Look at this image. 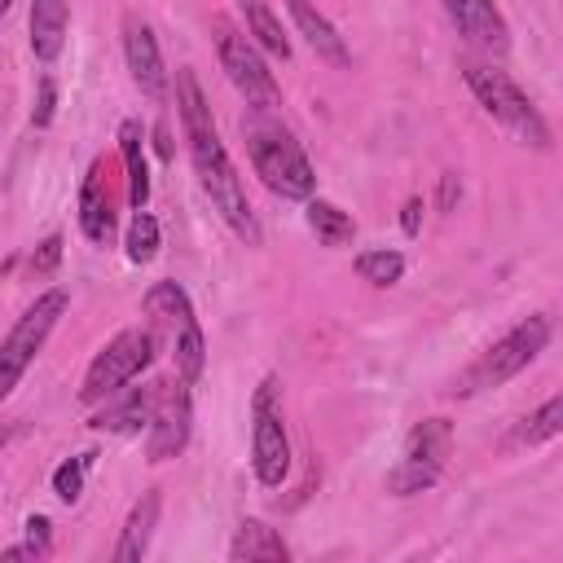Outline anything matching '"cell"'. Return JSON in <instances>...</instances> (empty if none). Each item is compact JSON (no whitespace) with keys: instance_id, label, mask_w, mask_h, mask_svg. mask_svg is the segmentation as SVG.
Returning <instances> with one entry per match:
<instances>
[{"instance_id":"6da1fadb","label":"cell","mask_w":563,"mask_h":563,"mask_svg":"<svg viewBox=\"0 0 563 563\" xmlns=\"http://www.w3.org/2000/svg\"><path fill=\"white\" fill-rule=\"evenodd\" d=\"M176 110H180V128H185V141H189V158H194V172H198V185L202 194L211 198V207L220 211V220L246 242V246H260V220L246 202V189H242V176L211 123V106L198 88V75L194 70H176Z\"/></svg>"},{"instance_id":"7a4b0ae2","label":"cell","mask_w":563,"mask_h":563,"mask_svg":"<svg viewBox=\"0 0 563 563\" xmlns=\"http://www.w3.org/2000/svg\"><path fill=\"white\" fill-rule=\"evenodd\" d=\"M242 141L251 154L255 176L277 194V198H312L317 189V172L303 154V145L290 136V128H282L277 119H268V110L260 114H242Z\"/></svg>"},{"instance_id":"3957f363","label":"cell","mask_w":563,"mask_h":563,"mask_svg":"<svg viewBox=\"0 0 563 563\" xmlns=\"http://www.w3.org/2000/svg\"><path fill=\"white\" fill-rule=\"evenodd\" d=\"M462 79L466 88L475 92V101L484 106V114L493 123H501L519 145L528 150H550V123L541 119V110L528 101V92L506 75V70H493L484 62H462Z\"/></svg>"},{"instance_id":"277c9868","label":"cell","mask_w":563,"mask_h":563,"mask_svg":"<svg viewBox=\"0 0 563 563\" xmlns=\"http://www.w3.org/2000/svg\"><path fill=\"white\" fill-rule=\"evenodd\" d=\"M550 334H554V317H550V312H532V317L515 321V325L453 383V396H475V391H488V387L510 383L519 369H528V365L545 352Z\"/></svg>"},{"instance_id":"5b68a950","label":"cell","mask_w":563,"mask_h":563,"mask_svg":"<svg viewBox=\"0 0 563 563\" xmlns=\"http://www.w3.org/2000/svg\"><path fill=\"white\" fill-rule=\"evenodd\" d=\"M154 356H158V334H154V330H141V325L119 330V334L92 356V365H88V374H84V387H79V400H84V405H97V400L119 396L141 369L154 365Z\"/></svg>"},{"instance_id":"8992f818","label":"cell","mask_w":563,"mask_h":563,"mask_svg":"<svg viewBox=\"0 0 563 563\" xmlns=\"http://www.w3.org/2000/svg\"><path fill=\"white\" fill-rule=\"evenodd\" d=\"M211 40H216L220 70L229 75V84L242 92V101H246L251 110H273V106H282V88H277L273 70L264 66L260 48H255L229 18H211Z\"/></svg>"},{"instance_id":"52a82bcc","label":"cell","mask_w":563,"mask_h":563,"mask_svg":"<svg viewBox=\"0 0 563 563\" xmlns=\"http://www.w3.org/2000/svg\"><path fill=\"white\" fill-rule=\"evenodd\" d=\"M66 303H70V295H66L62 286H53V290L35 295V303L13 321V330L4 334V347H0V396H9V391L22 383L26 365L40 356V347H44V339L53 334L57 317L66 312Z\"/></svg>"},{"instance_id":"ba28073f","label":"cell","mask_w":563,"mask_h":563,"mask_svg":"<svg viewBox=\"0 0 563 563\" xmlns=\"http://www.w3.org/2000/svg\"><path fill=\"white\" fill-rule=\"evenodd\" d=\"M251 466L264 488H277L290 471V435L277 405V378H264L251 396Z\"/></svg>"},{"instance_id":"9c48e42d","label":"cell","mask_w":563,"mask_h":563,"mask_svg":"<svg viewBox=\"0 0 563 563\" xmlns=\"http://www.w3.org/2000/svg\"><path fill=\"white\" fill-rule=\"evenodd\" d=\"M449 444H453V431L444 418H422L405 449H400V462L387 471V493L396 497H413V493H427L440 471H444V457H449Z\"/></svg>"},{"instance_id":"30bf717a","label":"cell","mask_w":563,"mask_h":563,"mask_svg":"<svg viewBox=\"0 0 563 563\" xmlns=\"http://www.w3.org/2000/svg\"><path fill=\"white\" fill-rule=\"evenodd\" d=\"M123 57H128V70H132L136 88L154 106H163L172 79H167V66H163V53H158V40H154L150 22L136 18V13H123Z\"/></svg>"},{"instance_id":"8fae6325","label":"cell","mask_w":563,"mask_h":563,"mask_svg":"<svg viewBox=\"0 0 563 563\" xmlns=\"http://www.w3.org/2000/svg\"><path fill=\"white\" fill-rule=\"evenodd\" d=\"M189 383L180 378L176 387L172 383H163V396H158V409H154V418H150V435H145V457L150 462H167V457H176L185 444H189V422H194V413H189V391H185Z\"/></svg>"},{"instance_id":"7c38bea8","label":"cell","mask_w":563,"mask_h":563,"mask_svg":"<svg viewBox=\"0 0 563 563\" xmlns=\"http://www.w3.org/2000/svg\"><path fill=\"white\" fill-rule=\"evenodd\" d=\"M444 4V18L453 22V31L479 48V53H506L510 48V26L501 18V9L493 0H440Z\"/></svg>"},{"instance_id":"4fadbf2b","label":"cell","mask_w":563,"mask_h":563,"mask_svg":"<svg viewBox=\"0 0 563 563\" xmlns=\"http://www.w3.org/2000/svg\"><path fill=\"white\" fill-rule=\"evenodd\" d=\"M286 9H290L295 31L308 40V48H312L321 62H330L334 70H347V66H352V53H347V44H343L339 26H334V22H330L312 0H286Z\"/></svg>"},{"instance_id":"5bb4252c","label":"cell","mask_w":563,"mask_h":563,"mask_svg":"<svg viewBox=\"0 0 563 563\" xmlns=\"http://www.w3.org/2000/svg\"><path fill=\"white\" fill-rule=\"evenodd\" d=\"M158 396H163V383H150V387H132L123 400H106L101 413H92V431H119V435H132L141 427H150L154 409H158Z\"/></svg>"},{"instance_id":"9a60e30c","label":"cell","mask_w":563,"mask_h":563,"mask_svg":"<svg viewBox=\"0 0 563 563\" xmlns=\"http://www.w3.org/2000/svg\"><path fill=\"white\" fill-rule=\"evenodd\" d=\"M79 229L92 246H110L114 242V202H110V189L101 180V163L88 167L84 176V189H79Z\"/></svg>"},{"instance_id":"2e32d148","label":"cell","mask_w":563,"mask_h":563,"mask_svg":"<svg viewBox=\"0 0 563 563\" xmlns=\"http://www.w3.org/2000/svg\"><path fill=\"white\" fill-rule=\"evenodd\" d=\"M158 510H163L158 488H150V493L136 497V506L128 510V523H123V532H119L114 563H141V559H145L150 537H154V528H158Z\"/></svg>"},{"instance_id":"e0dca14e","label":"cell","mask_w":563,"mask_h":563,"mask_svg":"<svg viewBox=\"0 0 563 563\" xmlns=\"http://www.w3.org/2000/svg\"><path fill=\"white\" fill-rule=\"evenodd\" d=\"M70 26V0H31V53L40 62H53L66 44Z\"/></svg>"},{"instance_id":"ac0fdd59","label":"cell","mask_w":563,"mask_h":563,"mask_svg":"<svg viewBox=\"0 0 563 563\" xmlns=\"http://www.w3.org/2000/svg\"><path fill=\"white\" fill-rule=\"evenodd\" d=\"M229 559H233V563H286V559H290V545H286L268 523L242 519L238 532H233Z\"/></svg>"},{"instance_id":"d6986e66","label":"cell","mask_w":563,"mask_h":563,"mask_svg":"<svg viewBox=\"0 0 563 563\" xmlns=\"http://www.w3.org/2000/svg\"><path fill=\"white\" fill-rule=\"evenodd\" d=\"M145 132L136 119H123L119 123V154H123V167H128V198L136 211H145L150 202V163H145Z\"/></svg>"},{"instance_id":"ffe728a7","label":"cell","mask_w":563,"mask_h":563,"mask_svg":"<svg viewBox=\"0 0 563 563\" xmlns=\"http://www.w3.org/2000/svg\"><path fill=\"white\" fill-rule=\"evenodd\" d=\"M308 229L317 233L321 246H347L356 238V220L325 198H308Z\"/></svg>"},{"instance_id":"44dd1931","label":"cell","mask_w":563,"mask_h":563,"mask_svg":"<svg viewBox=\"0 0 563 563\" xmlns=\"http://www.w3.org/2000/svg\"><path fill=\"white\" fill-rule=\"evenodd\" d=\"M554 435H563V391H554L550 400H541L515 431H510V444H545V440H554Z\"/></svg>"},{"instance_id":"7402d4cb","label":"cell","mask_w":563,"mask_h":563,"mask_svg":"<svg viewBox=\"0 0 563 563\" xmlns=\"http://www.w3.org/2000/svg\"><path fill=\"white\" fill-rule=\"evenodd\" d=\"M145 312L158 317V321H167V325H176V330L189 325V321H198L189 295L180 290V282H154V286L145 290Z\"/></svg>"},{"instance_id":"603a6c76","label":"cell","mask_w":563,"mask_h":563,"mask_svg":"<svg viewBox=\"0 0 563 563\" xmlns=\"http://www.w3.org/2000/svg\"><path fill=\"white\" fill-rule=\"evenodd\" d=\"M242 13H246V35H255V44L264 48V53H273V57H290V40L282 35V22H277V13L264 4V0H242Z\"/></svg>"},{"instance_id":"cb8c5ba5","label":"cell","mask_w":563,"mask_h":563,"mask_svg":"<svg viewBox=\"0 0 563 563\" xmlns=\"http://www.w3.org/2000/svg\"><path fill=\"white\" fill-rule=\"evenodd\" d=\"M356 277L369 286H396L405 277V255L400 251H361L356 255Z\"/></svg>"},{"instance_id":"d4e9b609","label":"cell","mask_w":563,"mask_h":563,"mask_svg":"<svg viewBox=\"0 0 563 563\" xmlns=\"http://www.w3.org/2000/svg\"><path fill=\"white\" fill-rule=\"evenodd\" d=\"M202 361H207V343H202V325L189 321L176 330V374L194 387L202 378Z\"/></svg>"},{"instance_id":"484cf974","label":"cell","mask_w":563,"mask_h":563,"mask_svg":"<svg viewBox=\"0 0 563 563\" xmlns=\"http://www.w3.org/2000/svg\"><path fill=\"white\" fill-rule=\"evenodd\" d=\"M158 242H163L158 220H154L150 211H136V216H132V224H128V233H123L128 260H132V264H150V260L158 255Z\"/></svg>"},{"instance_id":"4316f807","label":"cell","mask_w":563,"mask_h":563,"mask_svg":"<svg viewBox=\"0 0 563 563\" xmlns=\"http://www.w3.org/2000/svg\"><path fill=\"white\" fill-rule=\"evenodd\" d=\"M92 457H97V453H79V457H66V462L53 471V493H57V501H66V506L79 501V493H84V475H88Z\"/></svg>"},{"instance_id":"83f0119b","label":"cell","mask_w":563,"mask_h":563,"mask_svg":"<svg viewBox=\"0 0 563 563\" xmlns=\"http://www.w3.org/2000/svg\"><path fill=\"white\" fill-rule=\"evenodd\" d=\"M53 523L44 519V515H31L26 519V545H13V550H4V563H13V559H40V554H48V541H53V532H48Z\"/></svg>"},{"instance_id":"f1b7e54d","label":"cell","mask_w":563,"mask_h":563,"mask_svg":"<svg viewBox=\"0 0 563 563\" xmlns=\"http://www.w3.org/2000/svg\"><path fill=\"white\" fill-rule=\"evenodd\" d=\"M53 110H57V84L44 75L40 79V92H35V106H31V123L35 128H48L53 123Z\"/></svg>"},{"instance_id":"f546056e","label":"cell","mask_w":563,"mask_h":563,"mask_svg":"<svg viewBox=\"0 0 563 563\" xmlns=\"http://www.w3.org/2000/svg\"><path fill=\"white\" fill-rule=\"evenodd\" d=\"M57 264H62V233H48V238L31 251V268H35V273H53Z\"/></svg>"},{"instance_id":"4dcf8cb0","label":"cell","mask_w":563,"mask_h":563,"mask_svg":"<svg viewBox=\"0 0 563 563\" xmlns=\"http://www.w3.org/2000/svg\"><path fill=\"white\" fill-rule=\"evenodd\" d=\"M457 198H462V180H457V172H444V176H440V198H435V207H440V211H453Z\"/></svg>"},{"instance_id":"1f68e13d","label":"cell","mask_w":563,"mask_h":563,"mask_svg":"<svg viewBox=\"0 0 563 563\" xmlns=\"http://www.w3.org/2000/svg\"><path fill=\"white\" fill-rule=\"evenodd\" d=\"M400 229H405L409 238H418V229H422V198H409V202H405V211H400Z\"/></svg>"},{"instance_id":"d6a6232c","label":"cell","mask_w":563,"mask_h":563,"mask_svg":"<svg viewBox=\"0 0 563 563\" xmlns=\"http://www.w3.org/2000/svg\"><path fill=\"white\" fill-rule=\"evenodd\" d=\"M0 9H13V0H0Z\"/></svg>"}]
</instances>
